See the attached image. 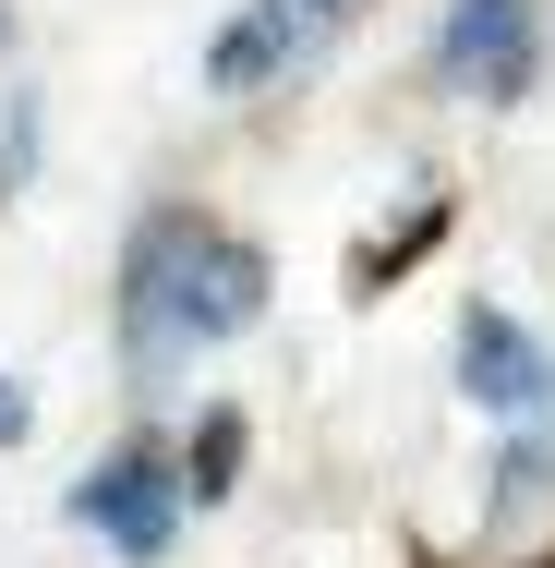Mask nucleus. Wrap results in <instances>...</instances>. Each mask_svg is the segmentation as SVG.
Here are the masks:
<instances>
[{"instance_id":"6","label":"nucleus","mask_w":555,"mask_h":568,"mask_svg":"<svg viewBox=\"0 0 555 568\" xmlns=\"http://www.w3.org/2000/svg\"><path fill=\"white\" fill-rule=\"evenodd\" d=\"M24 424H37V399H24L12 375H0V448H24Z\"/></svg>"},{"instance_id":"7","label":"nucleus","mask_w":555,"mask_h":568,"mask_svg":"<svg viewBox=\"0 0 555 568\" xmlns=\"http://www.w3.org/2000/svg\"><path fill=\"white\" fill-rule=\"evenodd\" d=\"M278 12H327V0H278Z\"/></svg>"},{"instance_id":"3","label":"nucleus","mask_w":555,"mask_h":568,"mask_svg":"<svg viewBox=\"0 0 555 568\" xmlns=\"http://www.w3.org/2000/svg\"><path fill=\"white\" fill-rule=\"evenodd\" d=\"M446 85L520 98L532 85V0H459L446 12Z\"/></svg>"},{"instance_id":"4","label":"nucleus","mask_w":555,"mask_h":568,"mask_svg":"<svg viewBox=\"0 0 555 568\" xmlns=\"http://www.w3.org/2000/svg\"><path fill=\"white\" fill-rule=\"evenodd\" d=\"M73 520L110 532L121 557H169V471H157V459H110V471H85V484H73Z\"/></svg>"},{"instance_id":"2","label":"nucleus","mask_w":555,"mask_h":568,"mask_svg":"<svg viewBox=\"0 0 555 568\" xmlns=\"http://www.w3.org/2000/svg\"><path fill=\"white\" fill-rule=\"evenodd\" d=\"M459 387H471V412H544L555 399V363H544V339L520 327V315H495V303H471L459 315Z\"/></svg>"},{"instance_id":"5","label":"nucleus","mask_w":555,"mask_h":568,"mask_svg":"<svg viewBox=\"0 0 555 568\" xmlns=\"http://www.w3.org/2000/svg\"><path fill=\"white\" fill-rule=\"evenodd\" d=\"M278 37H290V12L266 0V12H254V24H241V37H229V49H218V85H254V73L278 61Z\"/></svg>"},{"instance_id":"1","label":"nucleus","mask_w":555,"mask_h":568,"mask_svg":"<svg viewBox=\"0 0 555 568\" xmlns=\"http://www.w3.org/2000/svg\"><path fill=\"white\" fill-rule=\"evenodd\" d=\"M254 303H266L254 242H218V230H182V219L145 230V254H133V351H145V375H169L182 351L254 327Z\"/></svg>"}]
</instances>
